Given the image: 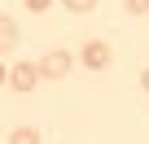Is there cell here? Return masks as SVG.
<instances>
[{"instance_id": "6da1fadb", "label": "cell", "mask_w": 149, "mask_h": 144, "mask_svg": "<svg viewBox=\"0 0 149 144\" xmlns=\"http://www.w3.org/2000/svg\"><path fill=\"white\" fill-rule=\"evenodd\" d=\"M70 65H74V57H70L66 48H53V52L40 57V79H66Z\"/></svg>"}, {"instance_id": "7a4b0ae2", "label": "cell", "mask_w": 149, "mask_h": 144, "mask_svg": "<svg viewBox=\"0 0 149 144\" xmlns=\"http://www.w3.org/2000/svg\"><path fill=\"white\" fill-rule=\"evenodd\" d=\"M35 83H40V61H18L9 70V88L13 92H35Z\"/></svg>"}, {"instance_id": "3957f363", "label": "cell", "mask_w": 149, "mask_h": 144, "mask_svg": "<svg viewBox=\"0 0 149 144\" xmlns=\"http://www.w3.org/2000/svg\"><path fill=\"white\" fill-rule=\"evenodd\" d=\"M110 57H114V52H110V44H105V39H88V44L79 48V65H88V70H105V65H110Z\"/></svg>"}, {"instance_id": "277c9868", "label": "cell", "mask_w": 149, "mask_h": 144, "mask_svg": "<svg viewBox=\"0 0 149 144\" xmlns=\"http://www.w3.org/2000/svg\"><path fill=\"white\" fill-rule=\"evenodd\" d=\"M13 44H18V22L0 13V57H5V52H9Z\"/></svg>"}, {"instance_id": "5b68a950", "label": "cell", "mask_w": 149, "mask_h": 144, "mask_svg": "<svg viewBox=\"0 0 149 144\" xmlns=\"http://www.w3.org/2000/svg\"><path fill=\"white\" fill-rule=\"evenodd\" d=\"M9 140H13V144H35V140H40V131H35V127H13V131H9Z\"/></svg>"}, {"instance_id": "8992f818", "label": "cell", "mask_w": 149, "mask_h": 144, "mask_svg": "<svg viewBox=\"0 0 149 144\" xmlns=\"http://www.w3.org/2000/svg\"><path fill=\"white\" fill-rule=\"evenodd\" d=\"M61 5H66L70 13H92V9H97V0H61Z\"/></svg>"}, {"instance_id": "52a82bcc", "label": "cell", "mask_w": 149, "mask_h": 144, "mask_svg": "<svg viewBox=\"0 0 149 144\" xmlns=\"http://www.w3.org/2000/svg\"><path fill=\"white\" fill-rule=\"evenodd\" d=\"M123 5H127V13H136V18L149 13V0H123Z\"/></svg>"}, {"instance_id": "ba28073f", "label": "cell", "mask_w": 149, "mask_h": 144, "mask_svg": "<svg viewBox=\"0 0 149 144\" xmlns=\"http://www.w3.org/2000/svg\"><path fill=\"white\" fill-rule=\"evenodd\" d=\"M22 5H26V9H31V13H44V9H48V5H53V0H22Z\"/></svg>"}, {"instance_id": "9c48e42d", "label": "cell", "mask_w": 149, "mask_h": 144, "mask_svg": "<svg viewBox=\"0 0 149 144\" xmlns=\"http://www.w3.org/2000/svg\"><path fill=\"white\" fill-rule=\"evenodd\" d=\"M140 88H145V92H149V65H145V74H140Z\"/></svg>"}, {"instance_id": "30bf717a", "label": "cell", "mask_w": 149, "mask_h": 144, "mask_svg": "<svg viewBox=\"0 0 149 144\" xmlns=\"http://www.w3.org/2000/svg\"><path fill=\"white\" fill-rule=\"evenodd\" d=\"M5 79H9V74H5V65H0V88H5Z\"/></svg>"}]
</instances>
